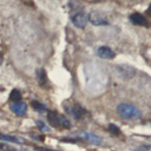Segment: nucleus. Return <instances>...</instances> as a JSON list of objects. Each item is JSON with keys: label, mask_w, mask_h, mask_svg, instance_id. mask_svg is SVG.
Returning a JSON list of instances; mask_svg holds the SVG:
<instances>
[{"label": "nucleus", "mask_w": 151, "mask_h": 151, "mask_svg": "<svg viewBox=\"0 0 151 151\" xmlns=\"http://www.w3.org/2000/svg\"><path fill=\"white\" fill-rule=\"evenodd\" d=\"M88 20L95 26H104V25H108L109 24L108 19L98 11L90 12L89 16H88Z\"/></svg>", "instance_id": "7ed1b4c3"}, {"label": "nucleus", "mask_w": 151, "mask_h": 151, "mask_svg": "<svg viewBox=\"0 0 151 151\" xmlns=\"http://www.w3.org/2000/svg\"><path fill=\"white\" fill-rule=\"evenodd\" d=\"M130 21L135 25H139V26H146L147 25V19H146L142 14L138 13V12H134L130 15Z\"/></svg>", "instance_id": "6e6552de"}, {"label": "nucleus", "mask_w": 151, "mask_h": 151, "mask_svg": "<svg viewBox=\"0 0 151 151\" xmlns=\"http://www.w3.org/2000/svg\"><path fill=\"white\" fill-rule=\"evenodd\" d=\"M10 108H11V111L18 116H23L24 114L26 113V110H27L26 104L22 103V102H18V103L12 104Z\"/></svg>", "instance_id": "9d476101"}, {"label": "nucleus", "mask_w": 151, "mask_h": 151, "mask_svg": "<svg viewBox=\"0 0 151 151\" xmlns=\"http://www.w3.org/2000/svg\"><path fill=\"white\" fill-rule=\"evenodd\" d=\"M147 11H148V13H149V14H150V15H151V4H150V5H149V7H148Z\"/></svg>", "instance_id": "412c9836"}, {"label": "nucleus", "mask_w": 151, "mask_h": 151, "mask_svg": "<svg viewBox=\"0 0 151 151\" xmlns=\"http://www.w3.org/2000/svg\"><path fill=\"white\" fill-rule=\"evenodd\" d=\"M76 135L79 136V138L85 140L86 142L90 143V144H93V145H100L102 142V138L100 137V136L91 133V132H87V131L78 132V133H76Z\"/></svg>", "instance_id": "20e7f679"}, {"label": "nucleus", "mask_w": 151, "mask_h": 151, "mask_svg": "<svg viewBox=\"0 0 151 151\" xmlns=\"http://www.w3.org/2000/svg\"><path fill=\"white\" fill-rule=\"evenodd\" d=\"M108 130H109V132H110V133H112L113 135H116V136H119L121 134L120 128H119L117 125H115V124H109Z\"/></svg>", "instance_id": "4468645a"}, {"label": "nucleus", "mask_w": 151, "mask_h": 151, "mask_svg": "<svg viewBox=\"0 0 151 151\" xmlns=\"http://www.w3.org/2000/svg\"><path fill=\"white\" fill-rule=\"evenodd\" d=\"M117 113L124 119H140L142 114L137 107L131 104L122 103L117 107Z\"/></svg>", "instance_id": "f257e3e1"}, {"label": "nucleus", "mask_w": 151, "mask_h": 151, "mask_svg": "<svg viewBox=\"0 0 151 151\" xmlns=\"http://www.w3.org/2000/svg\"><path fill=\"white\" fill-rule=\"evenodd\" d=\"M9 99H10V101L14 102V103H18V102L22 99V95H21V93L18 91V90L14 89L11 91L10 96H9Z\"/></svg>", "instance_id": "f8f14e48"}, {"label": "nucleus", "mask_w": 151, "mask_h": 151, "mask_svg": "<svg viewBox=\"0 0 151 151\" xmlns=\"http://www.w3.org/2000/svg\"><path fill=\"white\" fill-rule=\"evenodd\" d=\"M119 72H120L121 76L123 78H126V79H132L134 76L136 75V70L135 68L131 67V65H119Z\"/></svg>", "instance_id": "0eeeda50"}, {"label": "nucleus", "mask_w": 151, "mask_h": 151, "mask_svg": "<svg viewBox=\"0 0 151 151\" xmlns=\"http://www.w3.org/2000/svg\"><path fill=\"white\" fill-rule=\"evenodd\" d=\"M47 121L50 123V125L55 128H58L60 126V116L55 111H48Z\"/></svg>", "instance_id": "1a4fd4ad"}, {"label": "nucleus", "mask_w": 151, "mask_h": 151, "mask_svg": "<svg viewBox=\"0 0 151 151\" xmlns=\"http://www.w3.org/2000/svg\"><path fill=\"white\" fill-rule=\"evenodd\" d=\"M72 22L76 27L84 28L88 23V16H86L84 13H82V12L76 13L72 17Z\"/></svg>", "instance_id": "39448f33"}, {"label": "nucleus", "mask_w": 151, "mask_h": 151, "mask_svg": "<svg viewBox=\"0 0 151 151\" xmlns=\"http://www.w3.org/2000/svg\"><path fill=\"white\" fill-rule=\"evenodd\" d=\"M37 78H38V82L41 87H45V85H47V73L45 70L40 69L37 70Z\"/></svg>", "instance_id": "9b49d317"}, {"label": "nucleus", "mask_w": 151, "mask_h": 151, "mask_svg": "<svg viewBox=\"0 0 151 151\" xmlns=\"http://www.w3.org/2000/svg\"><path fill=\"white\" fill-rule=\"evenodd\" d=\"M135 151H151V144H143L136 148Z\"/></svg>", "instance_id": "a211bd4d"}, {"label": "nucleus", "mask_w": 151, "mask_h": 151, "mask_svg": "<svg viewBox=\"0 0 151 151\" xmlns=\"http://www.w3.org/2000/svg\"><path fill=\"white\" fill-rule=\"evenodd\" d=\"M0 150L1 151H15L13 147H11L10 145L5 144V143H0Z\"/></svg>", "instance_id": "f3484780"}, {"label": "nucleus", "mask_w": 151, "mask_h": 151, "mask_svg": "<svg viewBox=\"0 0 151 151\" xmlns=\"http://www.w3.org/2000/svg\"><path fill=\"white\" fill-rule=\"evenodd\" d=\"M2 63H3V55H2V52H0V65H2Z\"/></svg>", "instance_id": "aec40b11"}, {"label": "nucleus", "mask_w": 151, "mask_h": 151, "mask_svg": "<svg viewBox=\"0 0 151 151\" xmlns=\"http://www.w3.org/2000/svg\"><path fill=\"white\" fill-rule=\"evenodd\" d=\"M36 125H37V127L41 129V130H47V127L45 125V123L43 122H41V121H36Z\"/></svg>", "instance_id": "6ab92c4d"}, {"label": "nucleus", "mask_w": 151, "mask_h": 151, "mask_svg": "<svg viewBox=\"0 0 151 151\" xmlns=\"http://www.w3.org/2000/svg\"><path fill=\"white\" fill-rule=\"evenodd\" d=\"M97 55L103 60H113L116 57L115 52L108 47H100L97 50Z\"/></svg>", "instance_id": "423d86ee"}, {"label": "nucleus", "mask_w": 151, "mask_h": 151, "mask_svg": "<svg viewBox=\"0 0 151 151\" xmlns=\"http://www.w3.org/2000/svg\"><path fill=\"white\" fill-rule=\"evenodd\" d=\"M31 106H32V108L35 109L36 112H40V113H42V112H45V109H47L45 105H43L42 103H40V101H32V102H31Z\"/></svg>", "instance_id": "ddd939ff"}, {"label": "nucleus", "mask_w": 151, "mask_h": 151, "mask_svg": "<svg viewBox=\"0 0 151 151\" xmlns=\"http://www.w3.org/2000/svg\"><path fill=\"white\" fill-rule=\"evenodd\" d=\"M65 110L68 113L70 114L75 120H79L81 119L85 114L87 113L85 108L83 106H81L80 104L75 103V104H65Z\"/></svg>", "instance_id": "f03ea898"}, {"label": "nucleus", "mask_w": 151, "mask_h": 151, "mask_svg": "<svg viewBox=\"0 0 151 151\" xmlns=\"http://www.w3.org/2000/svg\"><path fill=\"white\" fill-rule=\"evenodd\" d=\"M0 138L4 140H8L11 142H16V143H22L23 141L21 139H19L17 137H14V136H9V135H0Z\"/></svg>", "instance_id": "2eb2a0df"}, {"label": "nucleus", "mask_w": 151, "mask_h": 151, "mask_svg": "<svg viewBox=\"0 0 151 151\" xmlns=\"http://www.w3.org/2000/svg\"><path fill=\"white\" fill-rule=\"evenodd\" d=\"M60 126L65 129H69V128H70V122L65 118V117L60 116Z\"/></svg>", "instance_id": "dca6fc26"}]
</instances>
